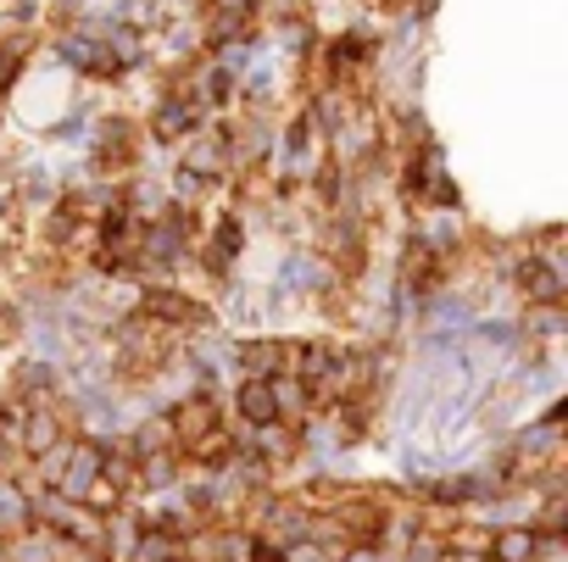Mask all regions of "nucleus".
I'll list each match as a JSON object with an SVG mask.
<instances>
[{
  "label": "nucleus",
  "instance_id": "1",
  "mask_svg": "<svg viewBox=\"0 0 568 562\" xmlns=\"http://www.w3.org/2000/svg\"><path fill=\"white\" fill-rule=\"evenodd\" d=\"M240 401H245V418H256V423H267L278 407H273V385L267 379H256V385H245L240 390Z\"/></svg>",
  "mask_w": 568,
  "mask_h": 562
}]
</instances>
